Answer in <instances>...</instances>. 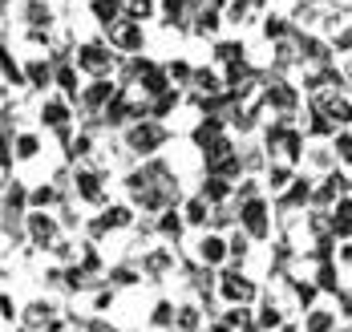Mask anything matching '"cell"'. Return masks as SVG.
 Segmentation results:
<instances>
[{"label":"cell","instance_id":"cell-1","mask_svg":"<svg viewBox=\"0 0 352 332\" xmlns=\"http://www.w3.org/2000/svg\"><path fill=\"white\" fill-rule=\"evenodd\" d=\"M243 223H247V231H251V235H259V239H263V235H267V219H263V203H255V199H251V203L243 207Z\"/></svg>","mask_w":352,"mask_h":332},{"label":"cell","instance_id":"cell-2","mask_svg":"<svg viewBox=\"0 0 352 332\" xmlns=\"http://www.w3.org/2000/svg\"><path fill=\"white\" fill-rule=\"evenodd\" d=\"M162 142V130H154V126H138L134 134H130V146L134 150H154Z\"/></svg>","mask_w":352,"mask_h":332},{"label":"cell","instance_id":"cell-3","mask_svg":"<svg viewBox=\"0 0 352 332\" xmlns=\"http://www.w3.org/2000/svg\"><path fill=\"white\" fill-rule=\"evenodd\" d=\"M85 69H106L109 65V53L106 49H98V45H89V49H81V57H77Z\"/></svg>","mask_w":352,"mask_h":332},{"label":"cell","instance_id":"cell-4","mask_svg":"<svg viewBox=\"0 0 352 332\" xmlns=\"http://www.w3.org/2000/svg\"><path fill=\"white\" fill-rule=\"evenodd\" d=\"M223 292L231 296V300H251V284L239 280V276H227V280H223Z\"/></svg>","mask_w":352,"mask_h":332},{"label":"cell","instance_id":"cell-5","mask_svg":"<svg viewBox=\"0 0 352 332\" xmlns=\"http://www.w3.org/2000/svg\"><path fill=\"white\" fill-rule=\"evenodd\" d=\"M41 118H45V122H49V126H57V130H61V126H65V118H69V113H65V106H61V102H53V106H45V113H41Z\"/></svg>","mask_w":352,"mask_h":332},{"label":"cell","instance_id":"cell-6","mask_svg":"<svg viewBox=\"0 0 352 332\" xmlns=\"http://www.w3.org/2000/svg\"><path fill=\"white\" fill-rule=\"evenodd\" d=\"M118 45H122V49H138V45H142V29H138V25L122 29V33H118Z\"/></svg>","mask_w":352,"mask_h":332},{"label":"cell","instance_id":"cell-7","mask_svg":"<svg viewBox=\"0 0 352 332\" xmlns=\"http://www.w3.org/2000/svg\"><path fill=\"white\" fill-rule=\"evenodd\" d=\"M203 259H207V263H214V259H223V239H203Z\"/></svg>","mask_w":352,"mask_h":332},{"label":"cell","instance_id":"cell-8","mask_svg":"<svg viewBox=\"0 0 352 332\" xmlns=\"http://www.w3.org/2000/svg\"><path fill=\"white\" fill-rule=\"evenodd\" d=\"M94 12H98V16L109 25V21L118 16V0H94Z\"/></svg>","mask_w":352,"mask_h":332},{"label":"cell","instance_id":"cell-9","mask_svg":"<svg viewBox=\"0 0 352 332\" xmlns=\"http://www.w3.org/2000/svg\"><path fill=\"white\" fill-rule=\"evenodd\" d=\"M109 93H113V89H109L106 81H98V85H94V89L85 93V102H89V106H102V102H106Z\"/></svg>","mask_w":352,"mask_h":332},{"label":"cell","instance_id":"cell-10","mask_svg":"<svg viewBox=\"0 0 352 332\" xmlns=\"http://www.w3.org/2000/svg\"><path fill=\"white\" fill-rule=\"evenodd\" d=\"M33 235H36V243H45V239L53 235V223L45 219V215H36V219H33Z\"/></svg>","mask_w":352,"mask_h":332},{"label":"cell","instance_id":"cell-11","mask_svg":"<svg viewBox=\"0 0 352 332\" xmlns=\"http://www.w3.org/2000/svg\"><path fill=\"white\" fill-rule=\"evenodd\" d=\"M77 183H81V195H85V199H98V195H102V186H98V179H94V175H81Z\"/></svg>","mask_w":352,"mask_h":332},{"label":"cell","instance_id":"cell-12","mask_svg":"<svg viewBox=\"0 0 352 332\" xmlns=\"http://www.w3.org/2000/svg\"><path fill=\"white\" fill-rule=\"evenodd\" d=\"M272 102H276V106H292V102H296V93H292V89H283V85H276V89H272Z\"/></svg>","mask_w":352,"mask_h":332},{"label":"cell","instance_id":"cell-13","mask_svg":"<svg viewBox=\"0 0 352 332\" xmlns=\"http://www.w3.org/2000/svg\"><path fill=\"white\" fill-rule=\"evenodd\" d=\"M126 113H130V106H126V98H118V102L109 106V122H126Z\"/></svg>","mask_w":352,"mask_h":332},{"label":"cell","instance_id":"cell-14","mask_svg":"<svg viewBox=\"0 0 352 332\" xmlns=\"http://www.w3.org/2000/svg\"><path fill=\"white\" fill-rule=\"evenodd\" d=\"M186 215H190L195 223H203V219H207V203H203V199H195V203L186 207Z\"/></svg>","mask_w":352,"mask_h":332},{"label":"cell","instance_id":"cell-15","mask_svg":"<svg viewBox=\"0 0 352 332\" xmlns=\"http://www.w3.org/2000/svg\"><path fill=\"white\" fill-rule=\"evenodd\" d=\"M109 223H113V227H122V223H130V211H126V207H113V211L106 215V227H109Z\"/></svg>","mask_w":352,"mask_h":332},{"label":"cell","instance_id":"cell-16","mask_svg":"<svg viewBox=\"0 0 352 332\" xmlns=\"http://www.w3.org/2000/svg\"><path fill=\"white\" fill-rule=\"evenodd\" d=\"M57 81L65 85V93H77V74H73V69H61V74H57Z\"/></svg>","mask_w":352,"mask_h":332},{"label":"cell","instance_id":"cell-17","mask_svg":"<svg viewBox=\"0 0 352 332\" xmlns=\"http://www.w3.org/2000/svg\"><path fill=\"white\" fill-rule=\"evenodd\" d=\"M211 29H219V16L214 12H203L199 16V33H211Z\"/></svg>","mask_w":352,"mask_h":332},{"label":"cell","instance_id":"cell-18","mask_svg":"<svg viewBox=\"0 0 352 332\" xmlns=\"http://www.w3.org/2000/svg\"><path fill=\"white\" fill-rule=\"evenodd\" d=\"M146 12H150V0H130V16H134V21H142Z\"/></svg>","mask_w":352,"mask_h":332},{"label":"cell","instance_id":"cell-19","mask_svg":"<svg viewBox=\"0 0 352 332\" xmlns=\"http://www.w3.org/2000/svg\"><path fill=\"white\" fill-rule=\"evenodd\" d=\"M239 53H243L239 45H219V57H223V61H239Z\"/></svg>","mask_w":352,"mask_h":332},{"label":"cell","instance_id":"cell-20","mask_svg":"<svg viewBox=\"0 0 352 332\" xmlns=\"http://www.w3.org/2000/svg\"><path fill=\"white\" fill-rule=\"evenodd\" d=\"M207 195H211V199H223V195H227V183H223V179H211V183H207Z\"/></svg>","mask_w":352,"mask_h":332},{"label":"cell","instance_id":"cell-21","mask_svg":"<svg viewBox=\"0 0 352 332\" xmlns=\"http://www.w3.org/2000/svg\"><path fill=\"white\" fill-rule=\"evenodd\" d=\"M29 77H33L36 85H45V81H49V69H45V65H33V69H29Z\"/></svg>","mask_w":352,"mask_h":332},{"label":"cell","instance_id":"cell-22","mask_svg":"<svg viewBox=\"0 0 352 332\" xmlns=\"http://www.w3.org/2000/svg\"><path fill=\"white\" fill-rule=\"evenodd\" d=\"M162 8H166V16L175 21L178 12H182V0H162Z\"/></svg>","mask_w":352,"mask_h":332},{"label":"cell","instance_id":"cell-23","mask_svg":"<svg viewBox=\"0 0 352 332\" xmlns=\"http://www.w3.org/2000/svg\"><path fill=\"white\" fill-rule=\"evenodd\" d=\"M320 284H324V288H336V272H332V267H324V272H320Z\"/></svg>","mask_w":352,"mask_h":332},{"label":"cell","instance_id":"cell-24","mask_svg":"<svg viewBox=\"0 0 352 332\" xmlns=\"http://www.w3.org/2000/svg\"><path fill=\"white\" fill-rule=\"evenodd\" d=\"M21 154H25V158H33V154H36V138H21Z\"/></svg>","mask_w":352,"mask_h":332},{"label":"cell","instance_id":"cell-25","mask_svg":"<svg viewBox=\"0 0 352 332\" xmlns=\"http://www.w3.org/2000/svg\"><path fill=\"white\" fill-rule=\"evenodd\" d=\"M328 324H332V316H312V332H328Z\"/></svg>","mask_w":352,"mask_h":332},{"label":"cell","instance_id":"cell-26","mask_svg":"<svg viewBox=\"0 0 352 332\" xmlns=\"http://www.w3.org/2000/svg\"><path fill=\"white\" fill-rule=\"evenodd\" d=\"M280 324V312H263V329H276Z\"/></svg>","mask_w":352,"mask_h":332},{"label":"cell","instance_id":"cell-27","mask_svg":"<svg viewBox=\"0 0 352 332\" xmlns=\"http://www.w3.org/2000/svg\"><path fill=\"white\" fill-rule=\"evenodd\" d=\"M33 199H36V203H53V190H49V186H41Z\"/></svg>","mask_w":352,"mask_h":332},{"label":"cell","instance_id":"cell-28","mask_svg":"<svg viewBox=\"0 0 352 332\" xmlns=\"http://www.w3.org/2000/svg\"><path fill=\"white\" fill-rule=\"evenodd\" d=\"M162 231H166V235H178V219H175V215H170V219H162Z\"/></svg>","mask_w":352,"mask_h":332},{"label":"cell","instance_id":"cell-29","mask_svg":"<svg viewBox=\"0 0 352 332\" xmlns=\"http://www.w3.org/2000/svg\"><path fill=\"white\" fill-rule=\"evenodd\" d=\"M287 183V170H272V186H283Z\"/></svg>","mask_w":352,"mask_h":332}]
</instances>
